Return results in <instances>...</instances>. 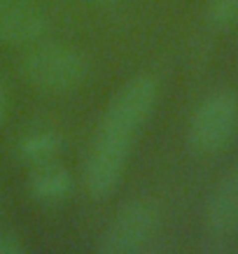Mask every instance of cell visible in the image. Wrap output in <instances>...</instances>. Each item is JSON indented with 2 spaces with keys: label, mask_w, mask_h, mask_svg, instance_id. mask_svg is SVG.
<instances>
[{
  "label": "cell",
  "mask_w": 238,
  "mask_h": 254,
  "mask_svg": "<svg viewBox=\"0 0 238 254\" xmlns=\"http://www.w3.org/2000/svg\"><path fill=\"white\" fill-rule=\"evenodd\" d=\"M159 84L152 75L131 77L110 98L84 163V187L96 200L110 198L122 182L136 135L152 117Z\"/></svg>",
  "instance_id": "6da1fadb"
},
{
  "label": "cell",
  "mask_w": 238,
  "mask_h": 254,
  "mask_svg": "<svg viewBox=\"0 0 238 254\" xmlns=\"http://www.w3.org/2000/svg\"><path fill=\"white\" fill-rule=\"evenodd\" d=\"M26 82L47 93H68L82 86L89 72L84 54L63 42H33L21 59Z\"/></svg>",
  "instance_id": "7a4b0ae2"
},
{
  "label": "cell",
  "mask_w": 238,
  "mask_h": 254,
  "mask_svg": "<svg viewBox=\"0 0 238 254\" xmlns=\"http://www.w3.org/2000/svg\"><path fill=\"white\" fill-rule=\"evenodd\" d=\"M238 133V91L220 89L201 100L189 119L187 140L196 154L213 156L224 152Z\"/></svg>",
  "instance_id": "3957f363"
},
{
  "label": "cell",
  "mask_w": 238,
  "mask_h": 254,
  "mask_svg": "<svg viewBox=\"0 0 238 254\" xmlns=\"http://www.w3.org/2000/svg\"><path fill=\"white\" fill-rule=\"evenodd\" d=\"M161 224L159 205L152 198H133L112 217L96 254H143Z\"/></svg>",
  "instance_id": "277c9868"
},
{
  "label": "cell",
  "mask_w": 238,
  "mask_h": 254,
  "mask_svg": "<svg viewBox=\"0 0 238 254\" xmlns=\"http://www.w3.org/2000/svg\"><path fill=\"white\" fill-rule=\"evenodd\" d=\"M45 28L47 16L38 0H0V45H33Z\"/></svg>",
  "instance_id": "5b68a950"
},
{
  "label": "cell",
  "mask_w": 238,
  "mask_h": 254,
  "mask_svg": "<svg viewBox=\"0 0 238 254\" xmlns=\"http://www.w3.org/2000/svg\"><path fill=\"white\" fill-rule=\"evenodd\" d=\"M206 226L217 238L238 231V159L229 166L208 198Z\"/></svg>",
  "instance_id": "8992f818"
},
{
  "label": "cell",
  "mask_w": 238,
  "mask_h": 254,
  "mask_svg": "<svg viewBox=\"0 0 238 254\" xmlns=\"http://www.w3.org/2000/svg\"><path fill=\"white\" fill-rule=\"evenodd\" d=\"M28 191L40 203H61L73 193V175L56 161L38 163L28 177Z\"/></svg>",
  "instance_id": "52a82bcc"
},
{
  "label": "cell",
  "mask_w": 238,
  "mask_h": 254,
  "mask_svg": "<svg viewBox=\"0 0 238 254\" xmlns=\"http://www.w3.org/2000/svg\"><path fill=\"white\" fill-rule=\"evenodd\" d=\"M61 147H63V140L59 133L42 128V131H33L28 135H23L14 152L21 161L38 166V163H45V161H54L56 156L61 154Z\"/></svg>",
  "instance_id": "ba28073f"
},
{
  "label": "cell",
  "mask_w": 238,
  "mask_h": 254,
  "mask_svg": "<svg viewBox=\"0 0 238 254\" xmlns=\"http://www.w3.org/2000/svg\"><path fill=\"white\" fill-rule=\"evenodd\" d=\"M208 21L217 31H227L238 21V0H208Z\"/></svg>",
  "instance_id": "9c48e42d"
},
{
  "label": "cell",
  "mask_w": 238,
  "mask_h": 254,
  "mask_svg": "<svg viewBox=\"0 0 238 254\" xmlns=\"http://www.w3.org/2000/svg\"><path fill=\"white\" fill-rule=\"evenodd\" d=\"M0 254H28L21 240H16L9 233H0Z\"/></svg>",
  "instance_id": "30bf717a"
},
{
  "label": "cell",
  "mask_w": 238,
  "mask_h": 254,
  "mask_svg": "<svg viewBox=\"0 0 238 254\" xmlns=\"http://www.w3.org/2000/svg\"><path fill=\"white\" fill-rule=\"evenodd\" d=\"M7 115H9V93L5 82L0 79V126L7 122Z\"/></svg>",
  "instance_id": "8fae6325"
},
{
  "label": "cell",
  "mask_w": 238,
  "mask_h": 254,
  "mask_svg": "<svg viewBox=\"0 0 238 254\" xmlns=\"http://www.w3.org/2000/svg\"><path fill=\"white\" fill-rule=\"evenodd\" d=\"M89 2H96V5H112L117 0H89Z\"/></svg>",
  "instance_id": "7c38bea8"
},
{
  "label": "cell",
  "mask_w": 238,
  "mask_h": 254,
  "mask_svg": "<svg viewBox=\"0 0 238 254\" xmlns=\"http://www.w3.org/2000/svg\"><path fill=\"white\" fill-rule=\"evenodd\" d=\"M143 254H163V252H159V250H145Z\"/></svg>",
  "instance_id": "4fadbf2b"
}]
</instances>
